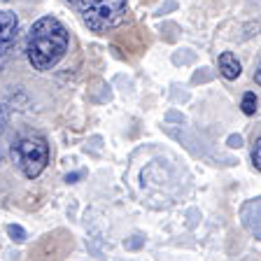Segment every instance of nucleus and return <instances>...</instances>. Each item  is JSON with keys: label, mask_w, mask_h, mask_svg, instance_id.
<instances>
[{"label": "nucleus", "mask_w": 261, "mask_h": 261, "mask_svg": "<svg viewBox=\"0 0 261 261\" xmlns=\"http://www.w3.org/2000/svg\"><path fill=\"white\" fill-rule=\"evenodd\" d=\"M217 65H219V72H222L226 80H238L240 72H243V65H240L238 56H236L233 51H224V54L219 56Z\"/></svg>", "instance_id": "obj_5"}, {"label": "nucleus", "mask_w": 261, "mask_h": 261, "mask_svg": "<svg viewBox=\"0 0 261 261\" xmlns=\"http://www.w3.org/2000/svg\"><path fill=\"white\" fill-rule=\"evenodd\" d=\"M3 136H5V117L0 110V161H3Z\"/></svg>", "instance_id": "obj_11"}, {"label": "nucleus", "mask_w": 261, "mask_h": 261, "mask_svg": "<svg viewBox=\"0 0 261 261\" xmlns=\"http://www.w3.org/2000/svg\"><path fill=\"white\" fill-rule=\"evenodd\" d=\"M252 166L256 170H261V138H256L254 147H252Z\"/></svg>", "instance_id": "obj_10"}, {"label": "nucleus", "mask_w": 261, "mask_h": 261, "mask_svg": "<svg viewBox=\"0 0 261 261\" xmlns=\"http://www.w3.org/2000/svg\"><path fill=\"white\" fill-rule=\"evenodd\" d=\"M68 28L56 16H42L33 23L26 42V56L35 70H51L68 51Z\"/></svg>", "instance_id": "obj_1"}, {"label": "nucleus", "mask_w": 261, "mask_h": 261, "mask_svg": "<svg viewBox=\"0 0 261 261\" xmlns=\"http://www.w3.org/2000/svg\"><path fill=\"white\" fill-rule=\"evenodd\" d=\"M228 142H231V147H240V145H243V138H240V136H231V138H228Z\"/></svg>", "instance_id": "obj_12"}, {"label": "nucleus", "mask_w": 261, "mask_h": 261, "mask_svg": "<svg viewBox=\"0 0 261 261\" xmlns=\"http://www.w3.org/2000/svg\"><path fill=\"white\" fill-rule=\"evenodd\" d=\"M243 112L245 114H254L256 112V96L252 91H247L243 96Z\"/></svg>", "instance_id": "obj_8"}, {"label": "nucleus", "mask_w": 261, "mask_h": 261, "mask_svg": "<svg viewBox=\"0 0 261 261\" xmlns=\"http://www.w3.org/2000/svg\"><path fill=\"white\" fill-rule=\"evenodd\" d=\"M240 215H243L245 228H247L254 238H259L261 236V231H259V198H252V201L245 203L243 210H240Z\"/></svg>", "instance_id": "obj_4"}, {"label": "nucleus", "mask_w": 261, "mask_h": 261, "mask_svg": "<svg viewBox=\"0 0 261 261\" xmlns=\"http://www.w3.org/2000/svg\"><path fill=\"white\" fill-rule=\"evenodd\" d=\"M12 47H14V40H0V70H3L5 63L10 61Z\"/></svg>", "instance_id": "obj_7"}, {"label": "nucleus", "mask_w": 261, "mask_h": 261, "mask_svg": "<svg viewBox=\"0 0 261 261\" xmlns=\"http://www.w3.org/2000/svg\"><path fill=\"white\" fill-rule=\"evenodd\" d=\"M77 177H82V173H75V175H68V177H65V179H68V182H72V179H77Z\"/></svg>", "instance_id": "obj_13"}, {"label": "nucleus", "mask_w": 261, "mask_h": 261, "mask_svg": "<svg viewBox=\"0 0 261 261\" xmlns=\"http://www.w3.org/2000/svg\"><path fill=\"white\" fill-rule=\"evenodd\" d=\"M7 233H10V238L16 240V243H23V240H26V231H23L19 224H10V226H7Z\"/></svg>", "instance_id": "obj_9"}, {"label": "nucleus", "mask_w": 261, "mask_h": 261, "mask_svg": "<svg viewBox=\"0 0 261 261\" xmlns=\"http://www.w3.org/2000/svg\"><path fill=\"white\" fill-rule=\"evenodd\" d=\"M16 28H19V19L14 12L0 10V40H14Z\"/></svg>", "instance_id": "obj_6"}, {"label": "nucleus", "mask_w": 261, "mask_h": 261, "mask_svg": "<svg viewBox=\"0 0 261 261\" xmlns=\"http://www.w3.org/2000/svg\"><path fill=\"white\" fill-rule=\"evenodd\" d=\"M84 26L93 33H108L126 19V0H68Z\"/></svg>", "instance_id": "obj_2"}, {"label": "nucleus", "mask_w": 261, "mask_h": 261, "mask_svg": "<svg viewBox=\"0 0 261 261\" xmlns=\"http://www.w3.org/2000/svg\"><path fill=\"white\" fill-rule=\"evenodd\" d=\"M12 159L23 177L35 179L49 163V145L42 136H21L12 145Z\"/></svg>", "instance_id": "obj_3"}]
</instances>
